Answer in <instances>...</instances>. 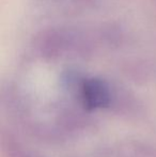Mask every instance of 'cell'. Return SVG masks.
Here are the masks:
<instances>
[{"label":"cell","instance_id":"cell-1","mask_svg":"<svg viewBox=\"0 0 156 157\" xmlns=\"http://www.w3.org/2000/svg\"><path fill=\"white\" fill-rule=\"evenodd\" d=\"M81 97L83 105L88 110L105 108L110 103V90L104 80L91 78L83 83Z\"/></svg>","mask_w":156,"mask_h":157}]
</instances>
